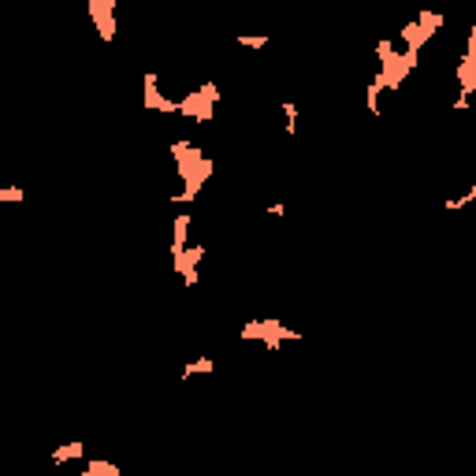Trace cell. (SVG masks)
I'll list each match as a JSON object with an SVG mask.
<instances>
[{
    "label": "cell",
    "instance_id": "cell-4",
    "mask_svg": "<svg viewBox=\"0 0 476 476\" xmlns=\"http://www.w3.org/2000/svg\"><path fill=\"white\" fill-rule=\"evenodd\" d=\"M90 19L97 23V34L101 41H112L116 38V0H90Z\"/></svg>",
    "mask_w": 476,
    "mask_h": 476
},
{
    "label": "cell",
    "instance_id": "cell-7",
    "mask_svg": "<svg viewBox=\"0 0 476 476\" xmlns=\"http://www.w3.org/2000/svg\"><path fill=\"white\" fill-rule=\"evenodd\" d=\"M431 34H436V30H428V26H420L417 23V19H409V23L402 26V30H398V41H402V52H413V56H417V52H420V45H425V41L431 38Z\"/></svg>",
    "mask_w": 476,
    "mask_h": 476
},
{
    "label": "cell",
    "instance_id": "cell-19",
    "mask_svg": "<svg viewBox=\"0 0 476 476\" xmlns=\"http://www.w3.org/2000/svg\"><path fill=\"white\" fill-rule=\"evenodd\" d=\"M454 112H469V97H454Z\"/></svg>",
    "mask_w": 476,
    "mask_h": 476
},
{
    "label": "cell",
    "instance_id": "cell-8",
    "mask_svg": "<svg viewBox=\"0 0 476 476\" xmlns=\"http://www.w3.org/2000/svg\"><path fill=\"white\" fill-rule=\"evenodd\" d=\"M190 212H179L175 216V223H171V261H179L182 250L190 246Z\"/></svg>",
    "mask_w": 476,
    "mask_h": 476
},
{
    "label": "cell",
    "instance_id": "cell-2",
    "mask_svg": "<svg viewBox=\"0 0 476 476\" xmlns=\"http://www.w3.org/2000/svg\"><path fill=\"white\" fill-rule=\"evenodd\" d=\"M216 101H220V86H216V82H201L198 90H190L182 101H175V112L193 119V123H209Z\"/></svg>",
    "mask_w": 476,
    "mask_h": 476
},
{
    "label": "cell",
    "instance_id": "cell-14",
    "mask_svg": "<svg viewBox=\"0 0 476 476\" xmlns=\"http://www.w3.org/2000/svg\"><path fill=\"white\" fill-rule=\"evenodd\" d=\"M283 116H287V127H283V131H287V138H294V134H298V104H294V101H283Z\"/></svg>",
    "mask_w": 476,
    "mask_h": 476
},
{
    "label": "cell",
    "instance_id": "cell-3",
    "mask_svg": "<svg viewBox=\"0 0 476 476\" xmlns=\"http://www.w3.org/2000/svg\"><path fill=\"white\" fill-rule=\"evenodd\" d=\"M458 97H473L476 93V26L469 30L465 38V52H461V63H458Z\"/></svg>",
    "mask_w": 476,
    "mask_h": 476
},
{
    "label": "cell",
    "instance_id": "cell-13",
    "mask_svg": "<svg viewBox=\"0 0 476 476\" xmlns=\"http://www.w3.org/2000/svg\"><path fill=\"white\" fill-rule=\"evenodd\" d=\"M26 190L23 187H0V205H23Z\"/></svg>",
    "mask_w": 476,
    "mask_h": 476
},
{
    "label": "cell",
    "instance_id": "cell-10",
    "mask_svg": "<svg viewBox=\"0 0 476 476\" xmlns=\"http://www.w3.org/2000/svg\"><path fill=\"white\" fill-rule=\"evenodd\" d=\"M387 90V82H383V74L376 71V79L369 82V90H365V108H369V116H380V93Z\"/></svg>",
    "mask_w": 476,
    "mask_h": 476
},
{
    "label": "cell",
    "instance_id": "cell-18",
    "mask_svg": "<svg viewBox=\"0 0 476 476\" xmlns=\"http://www.w3.org/2000/svg\"><path fill=\"white\" fill-rule=\"evenodd\" d=\"M268 212H272L276 220H283V216H287V205H283V201H276V205H268Z\"/></svg>",
    "mask_w": 476,
    "mask_h": 476
},
{
    "label": "cell",
    "instance_id": "cell-15",
    "mask_svg": "<svg viewBox=\"0 0 476 476\" xmlns=\"http://www.w3.org/2000/svg\"><path fill=\"white\" fill-rule=\"evenodd\" d=\"M417 23L428 26V30H439L443 23H447V15H439V12H417Z\"/></svg>",
    "mask_w": 476,
    "mask_h": 476
},
{
    "label": "cell",
    "instance_id": "cell-12",
    "mask_svg": "<svg viewBox=\"0 0 476 476\" xmlns=\"http://www.w3.org/2000/svg\"><path fill=\"white\" fill-rule=\"evenodd\" d=\"M79 476H119V465H116V461H108V458H93Z\"/></svg>",
    "mask_w": 476,
    "mask_h": 476
},
{
    "label": "cell",
    "instance_id": "cell-9",
    "mask_svg": "<svg viewBox=\"0 0 476 476\" xmlns=\"http://www.w3.org/2000/svg\"><path fill=\"white\" fill-rule=\"evenodd\" d=\"M86 458V443L82 439H71V443H63V447L52 450V465H63V461H79Z\"/></svg>",
    "mask_w": 476,
    "mask_h": 476
},
{
    "label": "cell",
    "instance_id": "cell-1",
    "mask_svg": "<svg viewBox=\"0 0 476 476\" xmlns=\"http://www.w3.org/2000/svg\"><path fill=\"white\" fill-rule=\"evenodd\" d=\"M238 339H257V342H264L268 350H279L283 342H294L301 339V331L298 328H287L283 320H276V317H257V320H246L242 328H238Z\"/></svg>",
    "mask_w": 476,
    "mask_h": 476
},
{
    "label": "cell",
    "instance_id": "cell-17",
    "mask_svg": "<svg viewBox=\"0 0 476 476\" xmlns=\"http://www.w3.org/2000/svg\"><path fill=\"white\" fill-rule=\"evenodd\" d=\"M473 201H476V187H469V190L461 193V198H450L447 209H465V205H473Z\"/></svg>",
    "mask_w": 476,
    "mask_h": 476
},
{
    "label": "cell",
    "instance_id": "cell-11",
    "mask_svg": "<svg viewBox=\"0 0 476 476\" xmlns=\"http://www.w3.org/2000/svg\"><path fill=\"white\" fill-rule=\"evenodd\" d=\"M216 372V361H212V357H198V361H187V365H182V380H190V376H212Z\"/></svg>",
    "mask_w": 476,
    "mask_h": 476
},
{
    "label": "cell",
    "instance_id": "cell-5",
    "mask_svg": "<svg viewBox=\"0 0 476 476\" xmlns=\"http://www.w3.org/2000/svg\"><path fill=\"white\" fill-rule=\"evenodd\" d=\"M142 101H145L149 112H164V116L175 112V101H168V97L160 93V74L157 71H149L142 79Z\"/></svg>",
    "mask_w": 476,
    "mask_h": 476
},
{
    "label": "cell",
    "instance_id": "cell-6",
    "mask_svg": "<svg viewBox=\"0 0 476 476\" xmlns=\"http://www.w3.org/2000/svg\"><path fill=\"white\" fill-rule=\"evenodd\" d=\"M201 257H205V246H187L179 261H171V268L182 276V283H187V287H198V264H201Z\"/></svg>",
    "mask_w": 476,
    "mask_h": 476
},
{
    "label": "cell",
    "instance_id": "cell-16",
    "mask_svg": "<svg viewBox=\"0 0 476 476\" xmlns=\"http://www.w3.org/2000/svg\"><path fill=\"white\" fill-rule=\"evenodd\" d=\"M238 45H242V49H264L268 34H242V38H238Z\"/></svg>",
    "mask_w": 476,
    "mask_h": 476
}]
</instances>
